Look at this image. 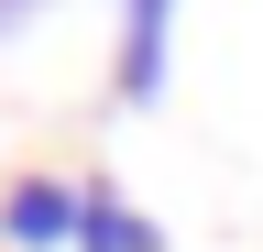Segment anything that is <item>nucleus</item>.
<instances>
[{
  "instance_id": "1",
  "label": "nucleus",
  "mask_w": 263,
  "mask_h": 252,
  "mask_svg": "<svg viewBox=\"0 0 263 252\" xmlns=\"http://www.w3.org/2000/svg\"><path fill=\"white\" fill-rule=\"evenodd\" d=\"M164 55H176V0H121V55H110L121 110H154L164 99Z\"/></svg>"
},
{
  "instance_id": "2",
  "label": "nucleus",
  "mask_w": 263,
  "mask_h": 252,
  "mask_svg": "<svg viewBox=\"0 0 263 252\" xmlns=\"http://www.w3.org/2000/svg\"><path fill=\"white\" fill-rule=\"evenodd\" d=\"M0 241H11V252H77V186H66V176L0 186Z\"/></svg>"
},
{
  "instance_id": "3",
  "label": "nucleus",
  "mask_w": 263,
  "mask_h": 252,
  "mask_svg": "<svg viewBox=\"0 0 263 252\" xmlns=\"http://www.w3.org/2000/svg\"><path fill=\"white\" fill-rule=\"evenodd\" d=\"M77 252H164V230L121 198L110 176H88V186H77Z\"/></svg>"
},
{
  "instance_id": "4",
  "label": "nucleus",
  "mask_w": 263,
  "mask_h": 252,
  "mask_svg": "<svg viewBox=\"0 0 263 252\" xmlns=\"http://www.w3.org/2000/svg\"><path fill=\"white\" fill-rule=\"evenodd\" d=\"M11 11H22V0H0V22H11Z\"/></svg>"
}]
</instances>
